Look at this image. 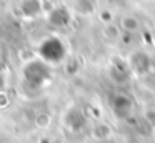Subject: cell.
Instances as JSON below:
<instances>
[{"mask_svg": "<svg viewBox=\"0 0 155 143\" xmlns=\"http://www.w3.org/2000/svg\"><path fill=\"white\" fill-rule=\"evenodd\" d=\"M153 67V58L145 50H135L128 58V68L137 75H145Z\"/></svg>", "mask_w": 155, "mask_h": 143, "instance_id": "6da1fadb", "label": "cell"}, {"mask_svg": "<svg viewBox=\"0 0 155 143\" xmlns=\"http://www.w3.org/2000/svg\"><path fill=\"white\" fill-rule=\"evenodd\" d=\"M124 27H125V30L134 32V30L138 28V20L134 18V17H125L124 18Z\"/></svg>", "mask_w": 155, "mask_h": 143, "instance_id": "7a4b0ae2", "label": "cell"}]
</instances>
